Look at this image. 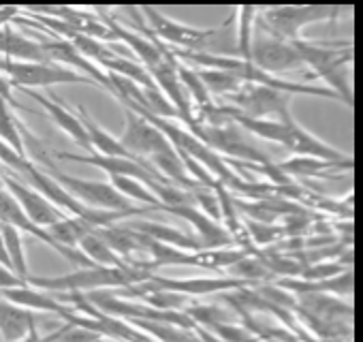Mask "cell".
<instances>
[{"label": "cell", "instance_id": "5b68a950", "mask_svg": "<svg viewBox=\"0 0 363 342\" xmlns=\"http://www.w3.org/2000/svg\"><path fill=\"white\" fill-rule=\"evenodd\" d=\"M0 73L11 79L16 88H50L58 84H88L96 86L88 77L60 67L56 62H16L0 58Z\"/></svg>", "mask_w": 363, "mask_h": 342}, {"label": "cell", "instance_id": "277c9868", "mask_svg": "<svg viewBox=\"0 0 363 342\" xmlns=\"http://www.w3.org/2000/svg\"><path fill=\"white\" fill-rule=\"evenodd\" d=\"M145 18L147 31L154 33L152 37L158 39V43H162L164 48L171 50H191V52H203V48L218 37L231 22L233 18H229L223 26L216 28H197V26H189V24H182L169 16H164L160 9L156 7H141L139 9Z\"/></svg>", "mask_w": 363, "mask_h": 342}, {"label": "cell", "instance_id": "d6a6232c", "mask_svg": "<svg viewBox=\"0 0 363 342\" xmlns=\"http://www.w3.org/2000/svg\"><path fill=\"white\" fill-rule=\"evenodd\" d=\"M261 342H263V340H261Z\"/></svg>", "mask_w": 363, "mask_h": 342}, {"label": "cell", "instance_id": "d4e9b609", "mask_svg": "<svg viewBox=\"0 0 363 342\" xmlns=\"http://www.w3.org/2000/svg\"><path fill=\"white\" fill-rule=\"evenodd\" d=\"M195 71H197V75H199V79H201V84L210 96L227 99L242 88V82L227 71H218V69H195Z\"/></svg>", "mask_w": 363, "mask_h": 342}, {"label": "cell", "instance_id": "4dcf8cb0", "mask_svg": "<svg viewBox=\"0 0 363 342\" xmlns=\"http://www.w3.org/2000/svg\"><path fill=\"white\" fill-rule=\"evenodd\" d=\"M20 18V7H0V28L13 24Z\"/></svg>", "mask_w": 363, "mask_h": 342}, {"label": "cell", "instance_id": "7a4b0ae2", "mask_svg": "<svg viewBox=\"0 0 363 342\" xmlns=\"http://www.w3.org/2000/svg\"><path fill=\"white\" fill-rule=\"evenodd\" d=\"M150 272L135 267H79L71 274L60 276H33L28 274L26 285L48 293H92L107 289H124L130 285L145 282Z\"/></svg>", "mask_w": 363, "mask_h": 342}, {"label": "cell", "instance_id": "484cf974", "mask_svg": "<svg viewBox=\"0 0 363 342\" xmlns=\"http://www.w3.org/2000/svg\"><path fill=\"white\" fill-rule=\"evenodd\" d=\"M109 184L113 187V191L118 195H122L126 202L130 204H143L145 208H154L158 206L156 197L150 193L147 184H143L141 180H135V178H126V176H113L109 178Z\"/></svg>", "mask_w": 363, "mask_h": 342}, {"label": "cell", "instance_id": "7402d4cb", "mask_svg": "<svg viewBox=\"0 0 363 342\" xmlns=\"http://www.w3.org/2000/svg\"><path fill=\"white\" fill-rule=\"evenodd\" d=\"M233 20L238 24V52L235 58L250 62V54H252V39H255V31H257V16H259V7L252 5H244L238 7L233 11Z\"/></svg>", "mask_w": 363, "mask_h": 342}, {"label": "cell", "instance_id": "ffe728a7", "mask_svg": "<svg viewBox=\"0 0 363 342\" xmlns=\"http://www.w3.org/2000/svg\"><path fill=\"white\" fill-rule=\"evenodd\" d=\"M75 116L79 118L86 135H88V141H90V148L94 154H103V156H128L133 158L118 141V137H113L111 133H107L90 114L84 105H75Z\"/></svg>", "mask_w": 363, "mask_h": 342}, {"label": "cell", "instance_id": "4fadbf2b", "mask_svg": "<svg viewBox=\"0 0 363 342\" xmlns=\"http://www.w3.org/2000/svg\"><path fill=\"white\" fill-rule=\"evenodd\" d=\"M147 282L156 285L158 289L164 291H173L179 295H212V293H229V291H240L246 287H255L246 280L233 278V276H210V278H164V276H156L150 272Z\"/></svg>", "mask_w": 363, "mask_h": 342}, {"label": "cell", "instance_id": "8fae6325", "mask_svg": "<svg viewBox=\"0 0 363 342\" xmlns=\"http://www.w3.org/2000/svg\"><path fill=\"white\" fill-rule=\"evenodd\" d=\"M284 120V135L278 145L286 148L295 156H312V158H323V160H346L350 154L333 148L331 143L323 141L314 133H310L306 126H301L291 111L280 116Z\"/></svg>", "mask_w": 363, "mask_h": 342}, {"label": "cell", "instance_id": "1f68e13d", "mask_svg": "<svg viewBox=\"0 0 363 342\" xmlns=\"http://www.w3.org/2000/svg\"><path fill=\"white\" fill-rule=\"evenodd\" d=\"M60 331H62V329H58V331H54V333H50V336H39V331H33L28 338L18 340V342H56L58 336H60Z\"/></svg>", "mask_w": 363, "mask_h": 342}, {"label": "cell", "instance_id": "83f0119b", "mask_svg": "<svg viewBox=\"0 0 363 342\" xmlns=\"http://www.w3.org/2000/svg\"><path fill=\"white\" fill-rule=\"evenodd\" d=\"M229 276L240 278V280H246V282H250V285H259V282L269 280L274 274H272L255 255H248V257H244L240 263H235V265L229 270Z\"/></svg>", "mask_w": 363, "mask_h": 342}, {"label": "cell", "instance_id": "30bf717a", "mask_svg": "<svg viewBox=\"0 0 363 342\" xmlns=\"http://www.w3.org/2000/svg\"><path fill=\"white\" fill-rule=\"evenodd\" d=\"M60 160H73V162H84V165H92L109 178L113 176H126V178H135L141 180L143 184H147V189H152L154 184H169L156 169H152L150 165H141L135 158L128 156H103V154H71V152H58Z\"/></svg>", "mask_w": 363, "mask_h": 342}, {"label": "cell", "instance_id": "4316f807", "mask_svg": "<svg viewBox=\"0 0 363 342\" xmlns=\"http://www.w3.org/2000/svg\"><path fill=\"white\" fill-rule=\"evenodd\" d=\"M88 231H94V229L88 227L84 221L71 219V216H67V219H62L60 223L48 227V233L54 238V242H58V244L65 246V248H77L79 240H82Z\"/></svg>", "mask_w": 363, "mask_h": 342}, {"label": "cell", "instance_id": "52a82bcc", "mask_svg": "<svg viewBox=\"0 0 363 342\" xmlns=\"http://www.w3.org/2000/svg\"><path fill=\"white\" fill-rule=\"evenodd\" d=\"M124 131L118 137L120 145L141 165H147V160L156 154H164L173 150V145L167 141V137L150 124L141 114L130 111L124 107Z\"/></svg>", "mask_w": 363, "mask_h": 342}, {"label": "cell", "instance_id": "2e32d148", "mask_svg": "<svg viewBox=\"0 0 363 342\" xmlns=\"http://www.w3.org/2000/svg\"><path fill=\"white\" fill-rule=\"evenodd\" d=\"M0 58L16 62H50L43 45L22 35L13 24L0 28Z\"/></svg>", "mask_w": 363, "mask_h": 342}, {"label": "cell", "instance_id": "d6986e66", "mask_svg": "<svg viewBox=\"0 0 363 342\" xmlns=\"http://www.w3.org/2000/svg\"><path fill=\"white\" fill-rule=\"evenodd\" d=\"M37 331V316L0 297V336L3 342H18Z\"/></svg>", "mask_w": 363, "mask_h": 342}, {"label": "cell", "instance_id": "f1b7e54d", "mask_svg": "<svg viewBox=\"0 0 363 342\" xmlns=\"http://www.w3.org/2000/svg\"><path fill=\"white\" fill-rule=\"evenodd\" d=\"M13 84H11V79L9 77H5L3 73H0V101L3 103H7L9 107H18V109H24V111H28L24 105H20L18 101H16V96H13Z\"/></svg>", "mask_w": 363, "mask_h": 342}, {"label": "cell", "instance_id": "5bb4252c", "mask_svg": "<svg viewBox=\"0 0 363 342\" xmlns=\"http://www.w3.org/2000/svg\"><path fill=\"white\" fill-rule=\"evenodd\" d=\"M20 90H22V92H26L33 101H37L62 133H67V135L77 143V145H82L84 150H88V154H92V148H90V141H88V135H86V131H84V126H82L79 118L75 116V111H71V109L65 105V101H62L60 96H56V94L45 96V94H39V92L28 90V88H20Z\"/></svg>", "mask_w": 363, "mask_h": 342}, {"label": "cell", "instance_id": "ba28073f", "mask_svg": "<svg viewBox=\"0 0 363 342\" xmlns=\"http://www.w3.org/2000/svg\"><path fill=\"white\" fill-rule=\"evenodd\" d=\"M225 101L242 116L257 120L280 118L282 114L291 111V94L255 84H242V88Z\"/></svg>", "mask_w": 363, "mask_h": 342}, {"label": "cell", "instance_id": "8992f818", "mask_svg": "<svg viewBox=\"0 0 363 342\" xmlns=\"http://www.w3.org/2000/svg\"><path fill=\"white\" fill-rule=\"evenodd\" d=\"M48 174L79 204L88 206V208H96V210H109V212H130L137 210L130 202H126L122 195H118L113 191V187L109 182H101V180H84V178H75V176H67L58 169H52Z\"/></svg>", "mask_w": 363, "mask_h": 342}, {"label": "cell", "instance_id": "9c48e42d", "mask_svg": "<svg viewBox=\"0 0 363 342\" xmlns=\"http://www.w3.org/2000/svg\"><path fill=\"white\" fill-rule=\"evenodd\" d=\"M250 62L255 67H259L261 71L276 75V77H280V73L297 71L303 67V62H301V58H299V54L291 41L276 39L272 35L261 33L259 28L255 31Z\"/></svg>", "mask_w": 363, "mask_h": 342}, {"label": "cell", "instance_id": "3957f363", "mask_svg": "<svg viewBox=\"0 0 363 342\" xmlns=\"http://www.w3.org/2000/svg\"><path fill=\"white\" fill-rule=\"evenodd\" d=\"M335 5H282V7H263L257 16V28L265 35H272L282 41L301 39V31L310 24L329 22L340 16Z\"/></svg>", "mask_w": 363, "mask_h": 342}, {"label": "cell", "instance_id": "cb8c5ba5", "mask_svg": "<svg viewBox=\"0 0 363 342\" xmlns=\"http://www.w3.org/2000/svg\"><path fill=\"white\" fill-rule=\"evenodd\" d=\"M0 141L16 150L20 156L28 158L26 143H24V126L18 122V116L11 111V107L3 101H0Z\"/></svg>", "mask_w": 363, "mask_h": 342}, {"label": "cell", "instance_id": "603a6c76", "mask_svg": "<svg viewBox=\"0 0 363 342\" xmlns=\"http://www.w3.org/2000/svg\"><path fill=\"white\" fill-rule=\"evenodd\" d=\"M0 238H3V246H5V253H7V257H9L11 270H13L22 280H26L30 272H28V261H26V248H24L22 231H18V229L11 227V225L0 223Z\"/></svg>", "mask_w": 363, "mask_h": 342}, {"label": "cell", "instance_id": "7c38bea8", "mask_svg": "<svg viewBox=\"0 0 363 342\" xmlns=\"http://www.w3.org/2000/svg\"><path fill=\"white\" fill-rule=\"evenodd\" d=\"M0 182L3 187L13 195V199L20 204L22 212L41 229H48L56 223H60L62 219H67L65 212H60L58 208H54L41 193H37L33 187H28L26 182L13 178L11 174H0Z\"/></svg>", "mask_w": 363, "mask_h": 342}, {"label": "cell", "instance_id": "44dd1931", "mask_svg": "<svg viewBox=\"0 0 363 342\" xmlns=\"http://www.w3.org/2000/svg\"><path fill=\"white\" fill-rule=\"evenodd\" d=\"M77 250L96 267H128L96 231H88L79 240Z\"/></svg>", "mask_w": 363, "mask_h": 342}, {"label": "cell", "instance_id": "e0dca14e", "mask_svg": "<svg viewBox=\"0 0 363 342\" xmlns=\"http://www.w3.org/2000/svg\"><path fill=\"white\" fill-rule=\"evenodd\" d=\"M124 227L139 236H145L154 242H160V244H167V246H173L179 250H189V253L203 250L199 240L193 233H184V231L169 227L164 223H158V221H133V223H126Z\"/></svg>", "mask_w": 363, "mask_h": 342}, {"label": "cell", "instance_id": "9a60e30c", "mask_svg": "<svg viewBox=\"0 0 363 342\" xmlns=\"http://www.w3.org/2000/svg\"><path fill=\"white\" fill-rule=\"evenodd\" d=\"M0 297L24 308L30 312H50L56 314L60 319H65L71 310V306H67L65 302L56 299V295L35 289L30 285H22V287H13V289H3L0 291Z\"/></svg>", "mask_w": 363, "mask_h": 342}, {"label": "cell", "instance_id": "ac0fdd59", "mask_svg": "<svg viewBox=\"0 0 363 342\" xmlns=\"http://www.w3.org/2000/svg\"><path fill=\"white\" fill-rule=\"evenodd\" d=\"M352 156L346 160H323V158H312V156H293L276 167L282 171L284 176H295V178H323L331 171H352Z\"/></svg>", "mask_w": 363, "mask_h": 342}, {"label": "cell", "instance_id": "f546056e", "mask_svg": "<svg viewBox=\"0 0 363 342\" xmlns=\"http://www.w3.org/2000/svg\"><path fill=\"white\" fill-rule=\"evenodd\" d=\"M26 285V280H22L13 270L0 265V291L3 289H13V287H22Z\"/></svg>", "mask_w": 363, "mask_h": 342}, {"label": "cell", "instance_id": "6da1fadb", "mask_svg": "<svg viewBox=\"0 0 363 342\" xmlns=\"http://www.w3.org/2000/svg\"><path fill=\"white\" fill-rule=\"evenodd\" d=\"M291 43L297 50L303 67L310 69L308 79H323L327 84L325 88L331 90L340 103L352 107L350 45L342 48V43H320V41H306V39H297Z\"/></svg>", "mask_w": 363, "mask_h": 342}]
</instances>
